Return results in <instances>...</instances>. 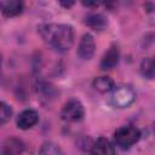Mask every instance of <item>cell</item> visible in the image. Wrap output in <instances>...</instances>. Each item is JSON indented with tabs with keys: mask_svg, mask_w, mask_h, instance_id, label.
<instances>
[{
	"mask_svg": "<svg viewBox=\"0 0 155 155\" xmlns=\"http://www.w3.org/2000/svg\"><path fill=\"white\" fill-rule=\"evenodd\" d=\"M85 24L94 30H102L108 25V21L102 13H90L85 18Z\"/></svg>",
	"mask_w": 155,
	"mask_h": 155,
	"instance_id": "obj_11",
	"label": "cell"
},
{
	"mask_svg": "<svg viewBox=\"0 0 155 155\" xmlns=\"http://www.w3.org/2000/svg\"><path fill=\"white\" fill-rule=\"evenodd\" d=\"M94 50H96V44H94V39L90 33H86L82 35L79 46H78V54L81 59H91L92 56L94 54Z\"/></svg>",
	"mask_w": 155,
	"mask_h": 155,
	"instance_id": "obj_5",
	"label": "cell"
},
{
	"mask_svg": "<svg viewBox=\"0 0 155 155\" xmlns=\"http://www.w3.org/2000/svg\"><path fill=\"white\" fill-rule=\"evenodd\" d=\"M38 33L45 44L57 52H65L74 44V30L69 24L45 23L38 27Z\"/></svg>",
	"mask_w": 155,
	"mask_h": 155,
	"instance_id": "obj_1",
	"label": "cell"
},
{
	"mask_svg": "<svg viewBox=\"0 0 155 155\" xmlns=\"http://www.w3.org/2000/svg\"><path fill=\"white\" fill-rule=\"evenodd\" d=\"M85 115V109L82 103L76 99V98H71L68 102H65V104L62 108L61 111V116L64 121L67 122H78L81 121L82 117Z\"/></svg>",
	"mask_w": 155,
	"mask_h": 155,
	"instance_id": "obj_4",
	"label": "cell"
},
{
	"mask_svg": "<svg viewBox=\"0 0 155 155\" xmlns=\"http://www.w3.org/2000/svg\"><path fill=\"white\" fill-rule=\"evenodd\" d=\"M148 6H150V8H148V16H149V22L151 24H155V5L154 4H148Z\"/></svg>",
	"mask_w": 155,
	"mask_h": 155,
	"instance_id": "obj_17",
	"label": "cell"
},
{
	"mask_svg": "<svg viewBox=\"0 0 155 155\" xmlns=\"http://www.w3.org/2000/svg\"><path fill=\"white\" fill-rule=\"evenodd\" d=\"M36 90H38V93H40L42 98H46V99H53L58 93L53 85H51L50 82H45V81L38 82Z\"/></svg>",
	"mask_w": 155,
	"mask_h": 155,
	"instance_id": "obj_14",
	"label": "cell"
},
{
	"mask_svg": "<svg viewBox=\"0 0 155 155\" xmlns=\"http://www.w3.org/2000/svg\"><path fill=\"white\" fill-rule=\"evenodd\" d=\"M154 132H155V124H154Z\"/></svg>",
	"mask_w": 155,
	"mask_h": 155,
	"instance_id": "obj_19",
	"label": "cell"
},
{
	"mask_svg": "<svg viewBox=\"0 0 155 155\" xmlns=\"http://www.w3.org/2000/svg\"><path fill=\"white\" fill-rule=\"evenodd\" d=\"M0 8L1 13L5 17H15L19 15L23 10V2L19 0H7V1H0Z\"/></svg>",
	"mask_w": 155,
	"mask_h": 155,
	"instance_id": "obj_9",
	"label": "cell"
},
{
	"mask_svg": "<svg viewBox=\"0 0 155 155\" xmlns=\"http://www.w3.org/2000/svg\"><path fill=\"white\" fill-rule=\"evenodd\" d=\"M24 150V144L17 138H7L2 147V155H19Z\"/></svg>",
	"mask_w": 155,
	"mask_h": 155,
	"instance_id": "obj_10",
	"label": "cell"
},
{
	"mask_svg": "<svg viewBox=\"0 0 155 155\" xmlns=\"http://www.w3.org/2000/svg\"><path fill=\"white\" fill-rule=\"evenodd\" d=\"M39 121V114L34 109H25L17 116L16 124L17 127L21 130H29Z\"/></svg>",
	"mask_w": 155,
	"mask_h": 155,
	"instance_id": "obj_6",
	"label": "cell"
},
{
	"mask_svg": "<svg viewBox=\"0 0 155 155\" xmlns=\"http://www.w3.org/2000/svg\"><path fill=\"white\" fill-rule=\"evenodd\" d=\"M39 155H64V154L57 144L52 142H45L39 149Z\"/></svg>",
	"mask_w": 155,
	"mask_h": 155,
	"instance_id": "obj_15",
	"label": "cell"
},
{
	"mask_svg": "<svg viewBox=\"0 0 155 155\" xmlns=\"http://www.w3.org/2000/svg\"><path fill=\"white\" fill-rule=\"evenodd\" d=\"M140 74L147 79H155V54L144 58L140 62Z\"/></svg>",
	"mask_w": 155,
	"mask_h": 155,
	"instance_id": "obj_13",
	"label": "cell"
},
{
	"mask_svg": "<svg viewBox=\"0 0 155 155\" xmlns=\"http://www.w3.org/2000/svg\"><path fill=\"white\" fill-rule=\"evenodd\" d=\"M119 58H120V50H119V46L114 44L104 52L99 65L103 70L111 69L119 63Z\"/></svg>",
	"mask_w": 155,
	"mask_h": 155,
	"instance_id": "obj_7",
	"label": "cell"
},
{
	"mask_svg": "<svg viewBox=\"0 0 155 155\" xmlns=\"http://www.w3.org/2000/svg\"><path fill=\"white\" fill-rule=\"evenodd\" d=\"M111 103L116 108H127L136 101V92L130 86H117L114 87L110 96Z\"/></svg>",
	"mask_w": 155,
	"mask_h": 155,
	"instance_id": "obj_3",
	"label": "cell"
},
{
	"mask_svg": "<svg viewBox=\"0 0 155 155\" xmlns=\"http://www.w3.org/2000/svg\"><path fill=\"white\" fill-rule=\"evenodd\" d=\"M0 124L5 125L12 116V109L8 104H6L5 102H1L0 104Z\"/></svg>",
	"mask_w": 155,
	"mask_h": 155,
	"instance_id": "obj_16",
	"label": "cell"
},
{
	"mask_svg": "<svg viewBox=\"0 0 155 155\" xmlns=\"http://www.w3.org/2000/svg\"><path fill=\"white\" fill-rule=\"evenodd\" d=\"M115 142L122 149L131 148L140 138V131L134 126H121L114 133Z\"/></svg>",
	"mask_w": 155,
	"mask_h": 155,
	"instance_id": "obj_2",
	"label": "cell"
},
{
	"mask_svg": "<svg viewBox=\"0 0 155 155\" xmlns=\"http://www.w3.org/2000/svg\"><path fill=\"white\" fill-rule=\"evenodd\" d=\"M91 155H115V149L109 139L101 137L92 144Z\"/></svg>",
	"mask_w": 155,
	"mask_h": 155,
	"instance_id": "obj_8",
	"label": "cell"
},
{
	"mask_svg": "<svg viewBox=\"0 0 155 155\" xmlns=\"http://www.w3.org/2000/svg\"><path fill=\"white\" fill-rule=\"evenodd\" d=\"M92 85H93L94 90L98 91V92H101V93L110 92V91L114 90V81L109 76H98V78H94Z\"/></svg>",
	"mask_w": 155,
	"mask_h": 155,
	"instance_id": "obj_12",
	"label": "cell"
},
{
	"mask_svg": "<svg viewBox=\"0 0 155 155\" xmlns=\"http://www.w3.org/2000/svg\"><path fill=\"white\" fill-rule=\"evenodd\" d=\"M62 6H64V7H70V6H73L74 5V1H69V2H64V1H61L59 2Z\"/></svg>",
	"mask_w": 155,
	"mask_h": 155,
	"instance_id": "obj_18",
	"label": "cell"
}]
</instances>
